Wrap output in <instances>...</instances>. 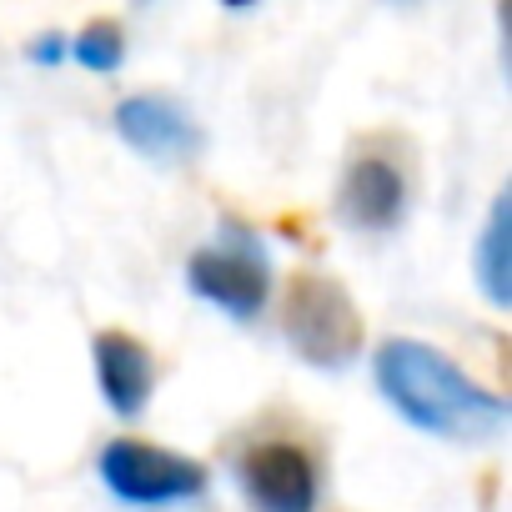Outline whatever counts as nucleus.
Returning <instances> with one entry per match:
<instances>
[{"instance_id":"1","label":"nucleus","mask_w":512,"mask_h":512,"mask_svg":"<svg viewBox=\"0 0 512 512\" xmlns=\"http://www.w3.org/2000/svg\"><path fill=\"white\" fill-rule=\"evenodd\" d=\"M377 382L382 392L427 432H447V437H477L487 427L502 422V402L487 397L457 362H447L437 347L412 342V337H392L377 352Z\"/></svg>"},{"instance_id":"2","label":"nucleus","mask_w":512,"mask_h":512,"mask_svg":"<svg viewBox=\"0 0 512 512\" xmlns=\"http://www.w3.org/2000/svg\"><path fill=\"white\" fill-rule=\"evenodd\" d=\"M282 332L312 367H342L362 352V312L352 292L327 272H292L282 292Z\"/></svg>"},{"instance_id":"3","label":"nucleus","mask_w":512,"mask_h":512,"mask_svg":"<svg viewBox=\"0 0 512 512\" xmlns=\"http://www.w3.org/2000/svg\"><path fill=\"white\" fill-rule=\"evenodd\" d=\"M186 282L191 292H201L211 307H221L236 322L262 317V307L272 302V262H267L262 241L241 226H226L216 241L191 251Z\"/></svg>"},{"instance_id":"4","label":"nucleus","mask_w":512,"mask_h":512,"mask_svg":"<svg viewBox=\"0 0 512 512\" xmlns=\"http://www.w3.org/2000/svg\"><path fill=\"white\" fill-rule=\"evenodd\" d=\"M236 482L256 512H312L322 492V457L292 432L246 437L236 452Z\"/></svg>"},{"instance_id":"5","label":"nucleus","mask_w":512,"mask_h":512,"mask_svg":"<svg viewBox=\"0 0 512 512\" xmlns=\"http://www.w3.org/2000/svg\"><path fill=\"white\" fill-rule=\"evenodd\" d=\"M101 472L131 502H171V497H186V492L206 487V467L201 462H191V457H181L171 447L141 442V437L111 442L101 452Z\"/></svg>"},{"instance_id":"6","label":"nucleus","mask_w":512,"mask_h":512,"mask_svg":"<svg viewBox=\"0 0 512 512\" xmlns=\"http://www.w3.org/2000/svg\"><path fill=\"white\" fill-rule=\"evenodd\" d=\"M337 216L357 231H372V236L402 226V216H407V171L392 156L357 151L342 171V186H337Z\"/></svg>"},{"instance_id":"7","label":"nucleus","mask_w":512,"mask_h":512,"mask_svg":"<svg viewBox=\"0 0 512 512\" xmlns=\"http://www.w3.org/2000/svg\"><path fill=\"white\" fill-rule=\"evenodd\" d=\"M116 131L126 146H136L151 161H186L191 151H201V131L186 116V106H176L171 96H156V91L126 96L116 106Z\"/></svg>"},{"instance_id":"8","label":"nucleus","mask_w":512,"mask_h":512,"mask_svg":"<svg viewBox=\"0 0 512 512\" xmlns=\"http://www.w3.org/2000/svg\"><path fill=\"white\" fill-rule=\"evenodd\" d=\"M91 357H96V377H101V392L106 402L121 412V417H136L156 387V362H151V347L136 342L131 332L121 327H106L96 332L91 342Z\"/></svg>"},{"instance_id":"9","label":"nucleus","mask_w":512,"mask_h":512,"mask_svg":"<svg viewBox=\"0 0 512 512\" xmlns=\"http://www.w3.org/2000/svg\"><path fill=\"white\" fill-rule=\"evenodd\" d=\"M507 246H512V206H507V196H497L492 211H487V226L477 236V251H472L477 282L497 307L512 302V256H507Z\"/></svg>"},{"instance_id":"10","label":"nucleus","mask_w":512,"mask_h":512,"mask_svg":"<svg viewBox=\"0 0 512 512\" xmlns=\"http://www.w3.org/2000/svg\"><path fill=\"white\" fill-rule=\"evenodd\" d=\"M66 56H71L76 66L96 71V76H111V71H121V61H126V36H121L116 21H91L86 31L66 36Z\"/></svg>"},{"instance_id":"11","label":"nucleus","mask_w":512,"mask_h":512,"mask_svg":"<svg viewBox=\"0 0 512 512\" xmlns=\"http://www.w3.org/2000/svg\"><path fill=\"white\" fill-rule=\"evenodd\" d=\"M26 56H31V61H41V66H51V61H61V56H66V36H46V41L26 46Z\"/></svg>"},{"instance_id":"12","label":"nucleus","mask_w":512,"mask_h":512,"mask_svg":"<svg viewBox=\"0 0 512 512\" xmlns=\"http://www.w3.org/2000/svg\"><path fill=\"white\" fill-rule=\"evenodd\" d=\"M226 6H251V0H226Z\"/></svg>"},{"instance_id":"13","label":"nucleus","mask_w":512,"mask_h":512,"mask_svg":"<svg viewBox=\"0 0 512 512\" xmlns=\"http://www.w3.org/2000/svg\"><path fill=\"white\" fill-rule=\"evenodd\" d=\"M136 6H146V0H136Z\"/></svg>"}]
</instances>
